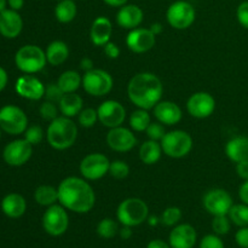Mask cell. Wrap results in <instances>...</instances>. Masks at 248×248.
I'll use <instances>...</instances> for the list:
<instances>
[{
    "label": "cell",
    "instance_id": "32",
    "mask_svg": "<svg viewBox=\"0 0 248 248\" xmlns=\"http://www.w3.org/2000/svg\"><path fill=\"white\" fill-rule=\"evenodd\" d=\"M150 123H152V118H150V114L145 109L138 108L130 116L131 128L133 131H137V132H143V131L147 130Z\"/></svg>",
    "mask_w": 248,
    "mask_h": 248
},
{
    "label": "cell",
    "instance_id": "7",
    "mask_svg": "<svg viewBox=\"0 0 248 248\" xmlns=\"http://www.w3.org/2000/svg\"><path fill=\"white\" fill-rule=\"evenodd\" d=\"M0 128L7 135H22L28 128V118L19 107L7 104L0 108Z\"/></svg>",
    "mask_w": 248,
    "mask_h": 248
},
{
    "label": "cell",
    "instance_id": "21",
    "mask_svg": "<svg viewBox=\"0 0 248 248\" xmlns=\"http://www.w3.org/2000/svg\"><path fill=\"white\" fill-rule=\"evenodd\" d=\"M154 116L162 125H177L183 118L181 107L171 101H160L154 107Z\"/></svg>",
    "mask_w": 248,
    "mask_h": 248
},
{
    "label": "cell",
    "instance_id": "6",
    "mask_svg": "<svg viewBox=\"0 0 248 248\" xmlns=\"http://www.w3.org/2000/svg\"><path fill=\"white\" fill-rule=\"evenodd\" d=\"M160 143L164 154L173 159L186 156L193 149V138L188 132L182 130L166 132Z\"/></svg>",
    "mask_w": 248,
    "mask_h": 248
},
{
    "label": "cell",
    "instance_id": "24",
    "mask_svg": "<svg viewBox=\"0 0 248 248\" xmlns=\"http://www.w3.org/2000/svg\"><path fill=\"white\" fill-rule=\"evenodd\" d=\"M27 201L22 195L16 193L9 194L1 201V211L6 217L17 219L26 213Z\"/></svg>",
    "mask_w": 248,
    "mask_h": 248
},
{
    "label": "cell",
    "instance_id": "4",
    "mask_svg": "<svg viewBox=\"0 0 248 248\" xmlns=\"http://www.w3.org/2000/svg\"><path fill=\"white\" fill-rule=\"evenodd\" d=\"M116 217L120 224L138 227L149 217V207L140 198H128L119 205Z\"/></svg>",
    "mask_w": 248,
    "mask_h": 248
},
{
    "label": "cell",
    "instance_id": "11",
    "mask_svg": "<svg viewBox=\"0 0 248 248\" xmlns=\"http://www.w3.org/2000/svg\"><path fill=\"white\" fill-rule=\"evenodd\" d=\"M110 161L101 153H92L86 155L80 162V173L87 181H97L109 173Z\"/></svg>",
    "mask_w": 248,
    "mask_h": 248
},
{
    "label": "cell",
    "instance_id": "50",
    "mask_svg": "<svg viewBox=\"0 0 248 248\" xmlns=\"http://www.w3.org/2000/svg\"><path fill=\"white\" fill-rule=\"evenodd\" d=\"M80 68L84 70L85 73L90 72V70L93 69V62H92L91 58L84 57L81 61H80Z\"/></svg>",
    "mask_w": 248,
    "mask_h": 248
},
{
    "label": "cell",
    "instance_id": "33",
    "mask_svg": "<svg viewBox=\"0 0 248 248\" xmlns=\"http://www.w3.org/2000/svg\"><path fill=\"white\" fill-rule=\"evenodd\" d=\"M228 216H229L232 224H235L236 227H248V205H246V203L242 202L237 203V205H232Z\"/></svg>",
    "mask_w": 248,
    "mask_h": 248
},
{
    "label": "cell",
    "instance_id": "5",
    "mask_svg": "<svg viewBox=\"0 0 248 248\" xmlns=\"http://www.w3.org/2000/svg\"><path fill=\"white\" fill-rule=\"evenodd\" d=\"M45 51L36 45H24L15 55V64L24 74H35L45 68Z\"/></svg>",
    "mask_w": 248,
    "mask_h": 248
},
{
    "label": "cell",
    "instance_id": "3",
    "mask_svg": "<svg viewBox=\"0 0 248 248\" xmlns=\"http://www.w3.org/2000/svg\"><path fill=\"white\" fill-rule=\"evenodd\" d=\"M47 142L53 149L65 150L74 145L78 138V126L72 118L58 116L50 123L46 132Z\"/></svg>",
    "mask_w": 248,
    "mask_h": 248
},
{
    "label": "cell",
    "instance_id": "2",
    "mask_svg": "<svg viewBox=\"0 0 248 248\" xmlns=\"http://www.w3.org/2000/svg\"><path fill=\"white\" fill-rule=\"evenodd\" d=\"M164 93V85L155 74L143 72L136 74L127 85V94L130 101L137 108L149 110L160 101Z\"/></svg>",
    "mask_w": 248,
    "mask_h": 248
},
{
    "label": "cell",
    "instance_id": "22",
    "mask_svg": "<svg viewBox=\"0 0 248 248\" xmlns=\"http://www.w3.org/2000/svg\"><path fill=\"white\" fill-rule=\"evenodd\" d=\"M144 14L138 5L126 4L120 7L116 15V22L124 29H135L143 22Z\"/></svg>",
    "mask_w": 248,
    "mask_h": 248
},
{
    "label": "cell",
    "instance_id": "35",
    "mask_svg": "<svg viewBox=\"0 0 248 248\" xmlns=\"http://www.w3.org/2000/svg\"><path fill=\"white\" fill-rule=\"evenodd\" d=\"M182 219V211L179 207L176 206H171L167 207L166 210L162 212L161 217H160V223H162L166 227H176Z\"/></svg>",
    "mask_w": 248,
    "mask_h": 248
},
{
    "label": "cell",
    "instance_id": "16",
    "mask_svg": "<svg viewBox=\"0 0 248 248\" xmlns=\"http://www.w3.org/2000/svg\"><path fill=\"white\" fill-rule=\"evenodd\" d=\"M107 143L114 152L126 153L136 147L137 138L135 137L131 130L123 126H118V127L110 128L107 133Z\"/></svg>",
    "mask_w": 248,
    "mask_h": 248
},
{
    "label": "cell",
    "instance_id": "15",
    "mask_svg": "<svg viewBox=\"0 0 248 248\" xmlns=\"http://www.w3.org/2000/svg\"><path fill=\"white\" fill-rule=\"evenodd\" d=\"M216 101L208 92H196L186 102V110L196 119H206L213 114Z\"/></svg>",
    "mask_w": 248,
    "mask_h": 248
},
{
    "label": "cell",
    "instance_id": "46",
    "mask_svg": "<svg viewBox=\"0 0 248 248\" xmlns=\"http://www.w3.org/2000/svg\"><path fill=\"white\" fill-rule=\"evenodd\" d=\"M103 47L104 53H106L109 58H111V60H115V58H118L119 56H120V48H119V46L116 45V44L111 43V41L107 43Z\"/></svg>",
    "mask_w": 248,
    "mask_h": 248
},
{
    "label": "cell",
    "instance_id": "43",
    "mask_svg": "<svg viewBox=\"0 0 248 248\" xmlns=\"http://www.w3.org/2000/svg\"><path fill=\"white\" fill-rule=\"evenodd\" d=\"M200 248H224V242L218 235L208 234L200 241Z\"/></svg>",
    "mask_w": 248,
    "mask_h": 248
},
{
    "label": "cell",
    "instance_id": "42",
    "mask_svg": "<svg viewBox=\"0 0 248 248\" xmlns=\"http://www.w3.org/2000/svg\"><path fill=\"white\" fill-rule=\"evenodd\" d=\"M63 94H64V92L61 90L58 84H48L45 87V96L44 97L46 98V101L53 102V103H60Z\"/></svg>",
    "mask_w": 248,
    "mask_h": 248
},
{
    "label": "cell",
    "instance_id": "12",
    "mask_svg": "<svg viewBox=\"0 0 248 248\" xmlns=\"http://www.w3.org/2000/svg\"><path fill=\"white\" fill-rule=\"evenodd\" d=\"M202 203L205 210L215 217V216L228 215L230 208L234 205V201L227 190L217 188L211 189L203 195Z\"/></svg>",
    "mask_w": 248,
    "mask_h": 248
},
{
    "label": "cell",
    "instance_id": "56",
    "mask_svg": "<svg viewBox=\"0 0 248 248\" xmlns=\"http://www.w3.org/2000/svg\"><path fill=\"white\" fill-rule=\"evenodd\" d=\"M147 220H148V223H149V225H152V227H155V225H157V223L160 222V218L152 216V217H148Z\"/></svg>",
    "mask_w": 248,
    "mask_h": 248
},
{
    "label": "cell",
    "instance_id": "37",
    "mask_svg": "<svg viewBox=\"0 0 248 248\" xmlns=\"http://www.w3.org/2000/svg\"><path fill=\"white\" fill-rule=\"evenodd\" d=\"M97 120H98V113L93 108L82 109L79 115H78V121H79L80 126L85 128H90L94 126Z\"/></svg>",
    "mask_w": 248,
    "mask_h": 248
},
{
    "label": "cell",
    "instance_id": "17",
    "mask_svg": "<svg viewBox=\"0 0 248 248\" xmlns=\"http://www.w3.org/2000/svg\"><path fill=\"white\" fill-rule=\"evenodd\" d=\"M45 85L31 74L22 75L15 84L17 94L29 101H39L45 96Z\"/></svg>",
    "mask_w": 248,
    "mask_h": 248
},
{
    "label": "cell",
    "instance_id": "48",
    "mask_svg": "<svg viewBox=\"0 0 248 248\" xmlns=\"http://www.w3.org/2000/svg\"><path fill=\"white\" fill-rule=\"evenodd\" d=\"M239 198L240 200H241V202L248 205V179L247 181H245L244 183L241 184V186H240Z\"/></svg>",
    "mask_w": 248,
    "mask_h": 248
},
{
    "label": "cell",
    "instance_id": "57",
    "mask_svg": "<svg viewBox=\"0 0 248 248\" xmlns=\"http://www.w3.org/2000/svg\"><path fill=\"white\" fill-rule=\"evenodd\" d=\"M6 6H7V0H0V12L6 10Z\"/></svg>",
    "mask_w": 248,
    "mask_h": 248
},
{
    "label": "cell",
    "instance_id": "20",
    "mask_svg": "<svg viewBox=\"0 0 248 248\" xmlns=\"http://www.w3.org/2000/svg\"><path fill=\"white\" fill-rule=\"evenodd\" d=\"M23 29V19L18 11L6 9L0 12V34L6 39H15Z\"/></svg>",
    "mask_w": 248,
    "mask_h": 248
},
{
    "label": "cell",
    "instance_id": "27",
    "mask_svg": "<svg viewBox=\"0 0 248 248\" xmlns=\"http://www.w3.org/2000/svg\"><path fill=\"white\" fill-rule=\"evenodd\" d=\"M46 60L51 65L63 64L69 57V48L64 41L55 40L47 46L45 51Z\"/></svg>",
    "mask_w": 248,
    "mask_h": 248
},
{
    "label": "cell",
    "instance_id": "8",
    "mask_svg": "<svg viewBox=\"0 0 248 248\" xmlns=\"http://www.w3.org/2000/svg\"><path fill=\"white\" fill-rule=\"evenodd\" d=\"M196 17L193 5L186 0H177L167 9L166 19L171 27L178 31L188 29L194 23Z\"/></svg>",
    "mask_w": 248,
    "mask_h": 248
},
{
    "label": "cell",
    "instance_id": "9",
    "mask_svg": "<svg viewBox=\"0 0 248 248\" xmlns=\"http://www.w3.org/2000/svg\"><path fill=\"white\" fill-rule=\"evenodd\" d=\"M113 78L103 69H92L86 72L82 77V85L85 91L94 97L108 94L113 89Z\"/></svg>",
    "mask_w": 248,
    "mask_h": 248
},
{
    "label": "cell",
    "instance_id": "51",
    "mask_svg": "<svg viewBox=\"0 0 248 248\" xmlns=\"http://www.w3.org/2000/svg\"><path fill=\"white\" fill-rule=\"evenodd\" d=\"M7 82H9V75L4 68L0 67V92L6 87Z\"/></svg>",
    "mask_w": 248,
    "mask_h": 248
},
{
    "label": "cell",
    "instance_id": "34",
    "mask_svg": "<svg viewBox=\"0 0 248 248\" xmlns=\"http://www.w3.org/2000/svg\"><path fill=\"white\" fill-rule=\"evenodd\" d=\"M96 230L99 237L109 240L115 237L119 234V230L120 229H119V225L115 220L111 219V218H104V219H102L98 223Z\"/></svg>",
    "mask_w": 248,
    "mask_h": 248
},
{
    "label": "cell",
    "instance_id": "13",
    "mask_svg": "<svg viewBox=\"0 0 248 248\" xmlns=\"http://www.w3.org/2000/svg\"><path fill=\"white\" fill-rule=\"evenodd\" d=\"M33 155V145L23 140H15L6 144L2 152V159L7 165L14 167L23 166Z\"/></svg>",
    "mask_w": 248,
    "mask_h": 248
},
{
    "label": "cell",
    "instance_id": "29",
    "mask_svg": "<svg viewBox=\"0 0 248 248\" xmlns=\"http://www.w3.org/2000/svg\"><path fill=\"white\" fill-rule=\"evenodd\" d=\"M78 14V7L74 0H60L55 7V17L61 23H70Z\"/></svg>",
    "mask_w": 248,
    "mask_h": 248
},
{
    "label": "cell",
    "instance_id": "36",
    "mask_svg": "<svg viewBox=\"0 0 248 248\" xmlns=\"http://www.w3.org/2000/svg\"><path fill=\"white\" fill-rule=\"evenodd\" d=\"M232 228V220H230L229 216H215L212 220V229L216 235L218 236H223L227 235L230 232Z\"/></svg>",
    "mask_w": 248,
    "mask_h": 248
},
{
    "label": "cell",
    "instance_id": "31",
    "mask_svg": "<svg viewBox=\"0 0 248 248\" xmlns=\"http://www.w3.org/2000/svg\"><path fill=\"white\" fill-rule=\"evenodd\" d=\"M34 200L36 203L45 207L55 205L58 201V190L52 186H40L34 191Z\"/></svg>",
    "mask_w": 248,
    "mask_h": 248
},
{
    "label": "cell",
    "instance_id": "40",
    "mask_svg": "<svg viewBox=\"0 0 248 248\" xmlns=\"http://www.w3.org/2000/svg\"><path fill=\"white\" fill-rule=\"evenodd\" d=\"M39 113L44 120L50 121V123L55 120L56 118H58V109L56 107V103L50 101H46L41 104L40 108H39Z\"/></svg>",
    "mask_w": 248,
    "mask_h": 248
},
{
    "label": "cell",
    "instance_id": "19",
    "mask_svg": "<svg viewBox=\"0 0 248 248\" xmlns=\"http://www.w3.org/2000/svg\"><path fill=\"white\" fill-rule=\"evenodd\" d=\"M198 240V232L190 224H179L170 232L169 244L171 248H193Z\"/></svg>",
    "mask_w": 248,
    "mask_h": 248
},
{
    "label": "cell",
    "instance_id": "38",
    "mask_svg": "<svg viewBox=\"0 0 248 248\" xmlns=\"http://www.w3.org/2000/svg\"><path fill=\"white\" fill-rule=\"evenodd\" d=\"M109 174L115 179H124L130 174V166L125 161L115 160V161L110 162Z\"/></svg>",
    "mask_w": 248,
    "mask_h": 248
},
{
    "label": "cell",
    "instance_id": "14",
    "mask_svg": "<svg viewBox=\"0 0 248 248\" xmlns=\"http://www.w3.org/2000/svg\"><path fill=\"white\" fill-rule=\"evenodd\" d=\"M98 121L106 127L114 128L121 126L126 119V109L120 102L108 99L104 101L97 109Z\"/></svg>",
    "mask_w": 248,
    "mask_h": 248
},
{
    "label": "cell",
    "instance_id": "1",
    "mask_svg": "<svg viewBox=\"0 0 248 248\" xmlns=\"http://www.w3.org/2000/svg\"><path fill=\"white\" fill-rule=\"evenodd\" d=\"M58 201L68 211L87 213L96 203V194L86 182L79 177H67L57 188Z\"/></svg>",
    "mask_w": 248,
    "mask_h": 248
},
{
    "label": "cell",
    "instance_id": "26",
    "mask_svg": "<svg viewBox=\"0 0 248 248\" xmlns=\"http://www.w3.org/2000/svg\"><path fill=\"white\" fill-rule=\"evenodd\" d=\"M82 104H84V101L81 97L75 92H70V93L63 94L62 99L58 103V109L63 116L74 118L79 115L80 111L82 110Z\"/></svg>",
    "mask_w": 248,
    "mask_h": 248
},
{
    "label": "cell",
    "instance_id": "44",
    "mask_svg": "<svg viewBox=\"0 0 248 248\" xmlns=\"http://www.w3.org/2000/svg\"><path fill=\"white\" fill-rule=\"evenodd\" d=\"M236 18L245 29H248V0H245L237 6Z\"/></svg>",
    "mask_w": 248,
    "mask_h": 248
},
{
    "label": "cell",
    "instance_id": "30",
    "mask_svg": "<svg viewBox=\"0 0 248 248\" xmlns=\"http://www.w3.org/2000/svg\"><path fill=\"white\" fill-rule=\"evenodd\" d=\"M57 84L64 93L77 92V90L82 85V78L75 70H67L60 75Z\"/></svg>",
    "mask_w": 248,
    "mask_h": 248
},
{
    "label": "cell",
    "instance_id": "23",
    "mask_svg": "<svg viewBox=\"0 0 248 248\" xmlns=\"http://www.w3.org/2000/svg\"><path fill=\"white\" fill-rule=\"evenodd\" d=\"M111 33H113V24L108 17L99 16L92 22L90 38L93 45L104 46L110 41Z\"/></svg>",
    "mask_w": 248,
    "mask_h": 248
},
{
    "label": "cell",
    "instance_id": "49",
    "mask_svg": "<svg viewBox=\"0 0 248 248\" xmlns=\"http://www.w3.org/2000/svg\"><path fill=\"white\" fill-rule=\"evenodd\" d=\"M147 248H171V246H170V244L165 242L164 240L156 239L152 240V241L147 245Z\"/></svg>",
    "mask_w": 248,
    "mask_h": 248
},
{
    "label": "cell",
    "instance_id": "41",
    "mask_svg": "<svg viewBox=\"0 0 248 248\" xmlns=\"http://www.w3.org/2000/svg\"><path fill=\"white\" fill-rule=\"evenodd\" d=\"M145 132H147V136L149 137V140H156V142H161L164 136L166 135L164 125L161 123H159V121H156V123H150V125L148 126Z\"/></svg>",
    "mask_w": 248,
    "mask_h": 248
},
{
    "label": "cell",
    "instance_id": "55",
    "mask_svg": "<svg viewBox=\"0 0 248 248\" xmlns=\"http://www.w3.org/2000/svg\"><path fill=\"white\" fill-rule=\"evenodd\" d=\"M149 29L155 34V35H160V34L162 33V31H164V26H162L161 23H159V22H155V23H153L152 26H150Z\"/></svg>",
    "mask_w": 248,
    "mask_h": 248
},
{
    "label": "cell",
    "instance_id": "45",
    "mask_svg": "<svg viewBox=\"0 0 248 248\" xmlns=\"http://www.w3.org/2000/svg\"><path fill=\"white\" fill-rule=\"evenodd\" d=\"M235 241L237 246L241 248H248V227L240 228L235 234Z\"/></svg>",
    "mask_w": 248,
    "mask_h": 248
},
{
    "label": "cell",
    "instance_id": "28",
    "mask_svg": "<svg viewBox=\"0 0 248 248\" xmlns=\"http://www.w3.org/2000/svg\"><path fill=\"white\" fill-rule=\"evenodd\" d=\"M161 143L149 140L143 143L140 148V159L145 165H154L160 160L162 155Z\"/></svg>",
    "mask_w": 248,
    "mask_h": 248
},
{
    "label": "cell",
    "instance_id": "58",
    "mask_svg": "<svg viewBox=\"0 0 248 248\" xmlns=\"http://www.w3.org/2000/svg\"><path fill=\"white\" fill-rule=\"evenodd\" d=\"M0 137H1V128H0Z\"/></svg>",
    "mask_w": 248,
    "mask_h": 248
},
{
    "label": "cell",
    "instance_id": "10",
    "mask_svg": "<svg viewBox=\"0 0 248 248\" xmlns=\"http://www.w3.org/2000/svg\"><path fill=\"white\" fill-rule=\"evenodd\" d=\"M69 227V216L62 205H52L47 207L43 216V228L51 236H61Z\"/></svg>",
    "mask_w": 248,
    "mask_h": 248
},
{
    "label": "cell",
    "instance_id": "25",
    "mask_svg": "<svg viewBox=\"0 0 248 248\" xmlns=\"http://www.w3.org/2000/svg\"><path fill=\"white\" fill-rule=\"evenodd\" d=\"M225 154L232 162L248 160V137L237 136L230 140L225 145Z\"/></svg>",
    "mask_w": 248,
    "mask_h": 248
},
{
    "label": "cell",
    "instance_id": "52",
    "mask_svg": "<svg viewBox=\"0 0 248 248\" xmlns=\"http://www.w3.org/2000/svg\"><path fill=\"white\" fill-rule=\"evenodd\" d=\"M119 235L123 240H128L132 236V228L127 227V225H123V228L119 230Z\"/></svg>",
    "mask_w": 248,
    "mask_h": 248
},
{
    "label": "cell",
    "instance_id": "54",
    "mask_svg": "<svg viewBox=\"0 0 248 248\" xmlns=\"http://www.w3.org/2000/svg\"><path fill=\"white\" fill-rule=\"evenodd\" d=\"M103 1L111 7H121L127 4L128 0H103Z\"/></svg>",
    "mask_w": 248,
    "mask_h": 248
},
{
    "label": "cell",
    "instance_id": "53",
    "mask_svg": "<svg viewBox=\"0 0 248 248\" xmlns=\"http://www.w3.org/2000/svg\"><path fill=\"white\" fill-rule=\"evenodd\" d=\"M7 5L11 10L19 11L24 6V0H7Z\"/></svg>",
    "mask_w": 248,
    "mask_h": 248
},
{
    "label": "cell",
    "instance_id": "18",
    "mask_svg": "<svg viewBox=\"0 0 248 248\" xmlns=\"http://www.w3.org/2000/svg\"><path fill=\"white\" fill-rule=\"evenodd\" d=\"M156 43V35L149 28L131 29L126 38V45L132 52L144 53L152 50Z\"/></svg>",
    "mask_w": 248,
    "mask_h": 248
},
{
    "label": "cell",
    "instance_id": "47",
    "mask_svg": "<svg viewBox=\"0 0 248 248\" xmlns=\"http://www.w3.org/2000/svg\"><path fill=\"white\" fill-rule=\"evenodd\" d=\"M236 173L240 178L244 179V181H247L248 179V160H245V161H241V162H237Z\"/></svg>",
    "mask_w": 248,
    "mask_h": 248
},
{
    "label": "cell",
    "instance_id": "39",
    "mask_svg": "<svg viewBox=\"0 0 248 248\" xmlns=\"http://www.w3.org/2000/svg\"><path fill=\"white\" fill-rule=\"evenodd\" d=\"M44 138V131L40 126L33 125L29 126L26 131H24V140H28L31 145L40 144L41 140Z\"/></svg>",
    "mask_w": 248,
    "mask_h": 248
}]
</instances>
